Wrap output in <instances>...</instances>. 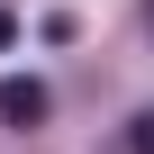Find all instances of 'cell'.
Wrapping results in <instances>:
<instances>
[{"label": "cell", "instance_id": "6da1fadb", "mask_svg": "<svg viewBox=\"0 0 154 154\" xmlns=\"http://www.w3.org/2000/svg\"><path fill=\"white\" fill-rule=\"evenodd\" d=\"M45 118H54V91L36 72H9L0 82V127H45Z\"/></svg>", "mask_w": 154, "mask_h": 154}, {"label": "cell", "instance_id": "3957f363", "mask_svg": "<svg viewBox=\"0 0 154 154\" xmlns=\"http://www.w3.org/2000/svg\"><path fill=\"white\" fill-rule=\"evenodd\" d=\"M145 27H154V0H145Z\"/></svg>", "mask_w": 154, "mask_h": 154}, {"label": "cell", "instance_id": "7a4b0ae2", "mask_svg": "<svg viewBox=\"0 0 154 154\" xmlns=\"http://www.w3.org/2000/svg\"><path fill=\"white\" fill-rule=\"evenodd\" d=\"M9 45H18V18H9V9H0V54H9Z\"/></svg>", "mask_w": 154, "mask_h": 154}]
</instances>
